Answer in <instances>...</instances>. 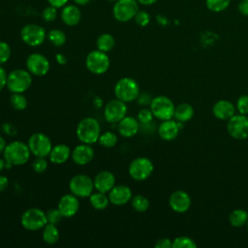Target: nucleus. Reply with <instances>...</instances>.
<instances>
[{
	"mask_svg": "<svg viewBox=\"0 0 248 248\" xmlns=\"http://www.w3.org/2000/svg\"><path fill=\"white\" fill-rule=\"evenodd\" d=\"M139 11L137 0H117L112 8L113 17L120 22H127L134 19Z\"/></svg>",
	"mask_w": 248,
	"mask_h": 248,
	"instance_id": "6e6552de",
	"label": "nucleus"
},
{
	"mask_svg": "<svg viewBox=\"0 0 248 248\" xmlns=\"http://www.w3.org/2000/svg\"><path fill=\"white\" fill-rule=\"evenodd\" d=\"M7 74L6 71L0 66V91L6 86L7 83Z\"/></svg>",
	"mask_w": 248,
	"mask_h": 248,
	"instance_id": "de8ad7c7",
	"label": "nucleus"
},
{
	"mask_svg": "<svg viewBox=\"0 0 248 248\" xmlns=\"http://www.w3.org/2000/svg\"><path fill=\"white\" fill-rule=\"evenodd\" d=\"M6 145H7V144H6L5 140L3 139V137L0 136V154H2V153L4 152V149H5Z\"/></svg>",
	"mask_w": 248,
	"mask_h": 248,
	"instance_id": "864d4df0",
	"label": "nucleus"
},
{
	"mask_svg": "<svg viewBox=\"0 0 248 248\" xmlns=\"http://www.w3.org/2000/svg\"><path fill=\"white\" fill-rule=\"evenodd\" d=\"M94 155H95V152L91 144L82 143V142L81 144L77 145L71 153V157L74 163L79 166H84L89 164L94 158Z\"/></svg>",
	"mask_w": 248,
	"mask_h": 248,
	"instance_id": "a211bd4d",
	"label": "nucleus"
},
{
	"mask_svg": "<svg viewBox=\"0 0 248 248\" xmlns=\"http://www.w3.org/2000/svg\"><path fill=\"white\" fill-rule=\"evenodd\" d=\"M119 134L124 138L134 137L140 130V122L133 116L123 117L117 124Z\"/></svg>",
	"mask_w": 248,
	"mask_h": 248,
	"instance_id": "4be33fe9",
	"label": "nucleus"
},
{
	"mask_svg": "<svg viewBox=\"0 0 248 248\" xmlns=\"http://www.w3.org/2000/svg\"><path fill=\"white\" fill-rule=\"evenodd\" d=\"M27 144L31 154L35 155L36 157L48 156L52 148V143L49 138L43 133H35L31 135Z\"/></svg>",
	"mask_w": 248,
	"mask_h": 248,
	"instance_id": "f8f14e48",
	"label": "nucleus"
},
{
	"mask_svg": "<svg viewBox=\"0 0 248 248\" xmlns=\"http://www.w3.org/2000/svg\"><path fill=\"white\" fill-rule=\"evenodd\" d=\"M91 0H74V2L77 4V5H79V6H84L86 4H88Z\"/></svg>",
	"mask_w": 248,
	"mask_h": 248,
	"instance_id": "5fc2aeb1",
	"label": "nucleus"
},
{
	"mask_svg": "<svg viewBox=\"0 0 248 248\" xmlns=\"http://www.w3.org/2000/svg\"><path fill=\"white\" fill-rule=\"evenodd\" d=\"M197 244L194 239L188 236H178L172 240V248H196Z\"/></svg>",
	"mask_w": 248,
	"mask_h": 248,
	"instance_id": "c9c22d12",
	"label": "nucleus"
},
{
	"mask_svg": "<svg viewBox=\"0 0 248 248\" xmlns=\"http://www.w3.org/2000/svg\"><path fill=\"white\" fill-rule=\"evenodd\" d=\"M42 236H43V240L49 244H55L58 240H59V231L56 227V225L51 224V223H47L44 228H43V232H42Z\"/></svg>",
	"mask_w": 248,
	"mask_h": 248,
	"instance_id": "bb28decb",
	"label": "nucleus"
},
{
	"mask_svg": "<svg viewBox=\"0 0 248 248\" xmlns=\"http://www.w3.org/2000/svg\"><path fill=\"white\" fill-rule=\"evenodd\" d=\"M46 37V30L38 24L29 23L24 25L20 30V38L24 44L30 46H41Z\"/></svg>",
	"mask_w": 248,
	"mask_h": 248,
	"instance_id": "9b49d317",
	"label": "nucleus"
},
{
	"mask_svg": "<svg viewBox=\"0 0 248 248\" xmlns=\"http://www.w3.org/2000/svg\"><path fill=\"white\" fill-rule=\"evenodd\" d=\"M108 2H116L117 0H108Z\"/></svg>",
	"mask_w": 248,
	"mask_h": 248,
	"instance_id": "4d7b16f0",
	"label": "nucleus"
},
{
	"mask_svg": "<svg viewBox=\"0 0 248 248\" xmlns=\"http://www.w3.org/2000/svg\"><path fill=\"white\" fill-rule=\"evenodd\" d=\"M46 219H47V223H51L54 225H57L61 219L63 218L62 214L60 213V211L58 210V208H51L48 211L46 212Z\"/></svg>",
	"mask_w": 248,
	"mask_h": 248,
	"instance_id": "79ce46f5",
	"label": "nucleus"
},
{
	"mask_svg": "<svg viewBox=\"0 0 248 248\" xmlns=\"http://www.w3.org/2000/svg\"><path fill=\"white\" fill-rule=\"evenodd\" d=\"M20 224L27 231H39L47 224L46 212L38 207L28 208L22 213Z\"/></svg>",
	"mask_w": 248,
	"mask_h": 248,
	"instance_id": "39448f33",
	"label": "nucleus"
},
{
	"mask_svg": "<svg viewBox=\"0 0 248 248\" xmlns=\"http://www.w3.org/2000/svg\"><path fill=\"white\" fill-rule=\"evenodd\" d=\"M236 108L240 114H248V95H242L237 99Z\"/></svg>",
	"mask_w": 248,
	"mask_h": 248,
	"instance_id": "37998d69",
	"label": "nucleus"
},
{
	"mask_svg": "<svg viewBox=\"0 0 248 248\" xmlns=\"http://www.w3.org/2000/svg\"><path fill=\"white\" fill-rule=\"evenodd\" d=\"M126 115H127L126 103L117 98L109 101L105 107L104 116L106 121L108 123H111V124L118 123Z\"/></svg>",
	"mask_w": 248,
	"mask_h": 248,
	"instance_id": "4468645a",
	"label": "nucleus"
},
{
	"mask_svg": "<svg viewBox=\"0 0 248 248\" xmlns=\"http://www.w3.org/2000/svg\"><path fill=\"white\" fill-rule=\"evenodd\" d=\"M248 212L244 209H234L230 213L229 222L232 227L239 228L247 224Z\"/></svg>",
	"mask_w": 248,
	"mask_h": 248,
	"instance_id": "c85d7f7f",
	"label": "nucleus"
},
{
	"mask_svg": "<svg viewBox=\"0 0 248 248\" xmlns=\"http://www.w3.org/2000/svg\"><path fill=\"white\" fill-rule=\"evenodd\" d=\"M132 199V190L126 185H114L108 192V200L114 205L126 204Z\"/></svg>",
	"mask_w": 248,
	"mask_h": 248,
	"instance_id": "aec40b11",
	"label": "nucleus"
},
{
	"mask_svg": "<svg viewBox=\"0 0 248 248\" xmlns=\"http://www.w3.org/2000/svg\"><path fill=\"white\" fill-rule=\"evenodd\" d=\"M247 229H248V221H247Z\"/></svg>",
	"mask_w": 248,
	"mask_h": 248,
	"instance_id": "13d9d810",
	"label": "nucleus"
},
{
	"mask_svg": "<svg viewBox=\"0 0 248 248\" xmlns=\"http://www.w3.org/2000/svg\"><path fill=\"white\" fill-rule=\"evenodd\" d=\"M114 94L117 99L125 103H130L138 99L140 95V87L134 78L124 77L115 83Z\"/></svg>",
	"mask_w": 248,
	"mask_h": 248,
	"instance_id": "7ed1b4c3",
	"label": "nucleus"
},
{
	"mask_svg": "<svg viewBox=\"0 0 248 248\" xmlns=\"http://www.w3.org/2000/svg\"><path fill=\"white\" fill-rule=\"evenodd\" d=\"M8 185H9V179L7 178V176L0 174V192H3L4 190H6Z\"/></svg>",
	"mask_w": 248,
	"mask_h": 248,
	"instance_id": "8fccbe9b",
	"label": "nucleus"
},
{
	"mask_svg": "<svg viewBox=\"0 0 248 248\" xmlns=\"http://www.w3.org/2000/svg\"><path fill=\"white\" fill-rule=\"evenodd\" d=\"M156 248H172V241L170 238L162 237L159 238L155 243Z\"/></svg>",
	"mask_w": 248,
	"mask_h": 248,
	"instance_id": "c03bdc74",
	"label": "nucleus"
},
{
	"mask_svg": "<svg viewBox=\"0 0 248 248\" xmlns=\"http://www.w3.org/2000/svg\"><path fill=\"white\" fill-rule=\"evenodd\" d=\"M42 17L45 21L46 22H51L54 21L57 17V8L48 5L47 7H46L42 13Z\"/></svg>",
	"mask_w": 248,
	"mask_h": 248,
	"instance_id": "4c0bfd02",
	"label": "nucleus"
},
{
	"mask_svg": "<svg viewBox=\"0 0 248 248\" xmlns=\"http://www.w3.org/2000/svg\"><path fill=\"white\" fill-rule=\"evenodd\" d=\"M94 188L102 193H108L115 185V176L109 170L99 171L93 179Z\"/></svg>",
	"mask_w": 248,
	"mask_h": 248,
	"instance_id": "6ab92c4d",
	"label": "nucleus"
},
{
	"mask_svg": "<svg viewBox=\"0 0 248 248\" xmlns=\"http://www.w3.org/2000/svg\"><path fill=\"white\" fill-rule=\"evenodd\" d=\"M11 106L16 110H23L27 107V99L22 93H13L10 97Z\"/></svg>",
	"mask_w": 248,
	"mask_h": 248,
	"instance_id": "72a5a7b5",
	"label": "nucleus"
},
{
	"mask_svg": "<svg viewBox=\"0 0 248 248\" xmlns=\"http://www.w3.org/2000/svg\"><path fill=\"white\" fill-rule=\"evenodd\" d=\"M31 155L28 144L15 140L6 145L3 156L6 161L11 166H21L27 163Z\"/></svg>",
	"mask_w": 248,
	"mask_h": 248,
	"instance_id": "f257e3e1",
	"label": "nucleus"
},
{
	"mask_svg": "<svg viewBox=\"0 0 248 248\" xmlns=\"http://www.w3.org/2000/svg\"><path fill=\"white\" fill-rule=\"evenodd\" d=\"M114 44H115L114 38L112 37V35H110L108 33L101 34L97 38V41H96L97 48L104 52H108V51L111 50L114 46Z\"/></svg>",
	"mask_w": 248,
	"mask_h": 248,
	"instance_id": "c756f323",
	"label": "nucleus"
},
{
	"mask_svg": "<svg viewBox=\"0 0 248 248\" xmlns=\"http://www.w3.org/2000/svg\"><path fill=\"white\" fill-rule=\"evenodd\" d=\"M46 37L54 46H61L66 43V35L60 29H51Z\"/></svg>",
	"mask_w": 248,
	"mask_h": 248,
	"instance_id": "2f4dec72",
	"label": "nucleus"
},
{
	"mask_svg": "<svg viewBox=\"0 0 248 248\" xmlns=\"http://www.w3.org/2000/svg\"><path fill=\"white\" fill-rule=\"evenodd\" d=\"M138 99H139V103L140 104V105H150V103H151V98H150V96L146 93V92H144V93H142V94H140L139 95V97H138Z\"/></svg>",
	"mask_w": 248,
	"mask_h": 248,
	"instance_id": "49530a36",
	"label": "nucleus"
},
{
	"mask_svg": "<svg viewBox=\"0 0 248 248\" xmlns=\"http://www.w3.org/2000/svg\"><path fill=\"white\" fill-rule=\"evenodd\" d=\"M212 112L217 119L229 120L234 115L235 108L233 104L228 100H219L214 104Z\"/></svg>",
	"mask_w": 248,
	"mask_h": 248,
	"instance_id": "412c9836",
	"label": "nucleus"
},
{
	"mask_svg": "<svg viewBox=\"0 0 248 248\" xmlns=\"http://www.w3.org/2000/svg\"><path fill=\"white\" fill-rule=\"evenodd\" d=\"M170 207L177 213L186 212L191 205V198L188 193L182 190H176L169 198Z\"/></svg>",
	"mask_w": 248,
	"mask_h": 248,
	"instance_id": "f3484780",
	"label": "nucleus"
},
{
	"mask_svg": "<svg viewBox=\"0 0 248 248\" xmlns=\"http://www.w3.org/2000/svg\"><path fill=\"white\" fill-rule=\"evenodd\" d=\"M69 0H47L48 4L59 9V8H63L64 6H66V4L68 3Z\"/></svg>",
	"mask_w": 248,
	"mask_h": 248,
	"instance_id": "09e8293b",
	"label": "nucleus"
},
{
	"mask_svg": "<svg viewBox=\"0 0 248 248\" xmlns=\"http://www.w3.org/2000/svg\"><path fill=\"white\" fill-rule=\"evenodd\" d=\"M179 129V123L176 121L171 119L163 120V122L158 127V134L162 140L170 141L178 136Z\"/></svg>",
	"mask_w": 248,
	"mask_h": 248,
	"instance_id": "5701e85b",
	"label": "nucleus"
},
{
	"mask_svg": "<svg viewBox=\"0 0 248 248\" xmlns=\"http://www.w3.org/2000/svg\"><path fill=\"white\" fill-rule=\"evenodd\" d=\"M109 58L107 52L98 48L90 51L85 58V66L89 72L95 75H102L109 68Z\"/></svg>",
	"mask_w": 248,
	"mask_h": 248,
	"instance_id": "423d86ee",
	"label": "nucleus"
},
{
	"mask_svg": "<svg viewBox=\"0 0 248 248\" xmlns=\"http://www.w3.org/2000/svg\"><path fill=\"white\" fill-rule=\"evenodd\" d=\"M26 68L30 74L37 77H43L46 75L49 70V62L45 55L34 52L27 57Z\"/></svg>",
	"mask_w": 248,
	"mask_h": 248,
	"instance_id": "2eb2a0df",
	"label": "nucleus"
},
{
	"mask_svg": "<svg viewBox=\"0 0 248 248\" xmlns=\"http://www.w3.org/2000/svg\"><path fill=\"white\" fill-rule=\"evenodd\" d=\"M46 157H36L32 163V169L37 173H43L47 169V162L45 159Z\"/></svg>",
	"mask_w": 248,
	"mask_h": 248,
	"instance_id": "58836bf2",
	"label": "nucleus"
},
{
	"mask_svg": "<svg viewBox=\"0 0 248 248\" xmlns=\"http://www.w3.org/2000/svg\"><path fill=\"white\" fill-rule=\"evenodd\" d=\"M32 84V77L28 70L16 69L7 76L6 86L12 93H23Z\"/></svg>",
	"mask_w": 248,
	"mask_h": 248,
	"instance_id": "20e7f679",
	"label": "nucleus"
},
{
	"mask_svg": "<svg viewBox=\"0 0 248 248\" xmlns=\"http://www.w3.org/2000/svg\"><path fill=\"white\" fill-rule=\"evenodd\" d=\"M57 208L63 217H73L79 209V202L78 197L72 193L62 196L58 202Z\"/></svg>",
	"mask_w": 248,
	"mask_h": 248,
	"instance_id": "dca6fc26",
	"label": "nucleus"
},
{
	"mask_svg": "<svg viewBox=\"0 0 248 248\" xmlns=\"http://www.w3.org/2000/svg\"><path fill=\"white\" fill-rule=\"evenodd\" d=\"M228 133L234 140H245L248 138V117L244 114H234L228 120Z\"/></svg>",
	"mask_w": 248,
	"mask_h": 248,
	"instance_id": "ddd939ff",
	"label": "nucleus"
},
{
	"mask_svg": "<svg viewBox=\"0 0 248 248\" xmlns=\"http://www.w3.org/2000/svg\"><path fill=\"white\" fill-rule=\"evenodd\" d=\"M71 153L72 151L68 145L59 143L52 146L48 154V158L52 164L61 165V164H64L69 159V157L71 156Z\"/></svg>",
	"mask_w": 248,
	"mask_h": 248,
	"instance_id": "b1692460",
	"label": "nucleus"
},
{
	"mask_svg": "<svg viewBox=\"0 0 248 248\" xmlns=\"http://www.w3.org/2000/svg\"><path fill=\"white\" fill-rule=\"evenodd\" d=\"M134 20L136 21V23L139 26L144 27V26L148 25V23L150 22V16H149V14L147 12L139 10L138 13L136 14L135 17H134Z\"/></svg>",
	"mask_w": 248,
	"mask_h": 248,
	"instance_id": "a19ab883",
	"label": "nucleus"
},
{
	"mask_svg": "<svg viewBox=\"0 0 248 248\" xmlns=\"http://www.w3.org/2000/svg\"><path fill=\"white\" fill-rule=\"evenodd\" d=\"M174 105L172 101L167 96H156L151 100L150 109L153 115L160 120L171 119L174 114Z\"/></svg>",
	"mask_w": 248,
	"mask_h": 248,
	"instance_id": "0eeeda50",
	"label": "nucleus"
},
{
	"mask_svg": "<svg viewBox=\"0 0 248 248\" xmlns=\"http://www.w3.org/2000/svg\"><path fill=\"white\" fill-rule=\"evenodd\" d=\"M132 207L138 212H145L149 208V201L142 195H136L131 199Z\"/></svg>",
	"mask_w": 248,
	"mask_h": 248,
	"instance_id": "7c9ffc66",
	"label": "nucleus"
},
{
	"mask_svg": "<svg viewBox=\"0 0 248 248\" xmlns=\"http://www.w3.org/2000/svg\"><path fill=\"white\" fill-rule=\"evenodd\" d=\"M194 115V108L190 104L182 103L179 104L174 108V114L173 117L176 119V121L183 123L189 121Z\"/></svg>",
	"mask_w": 248,
	"mask_h": 248,
	"instance_id": "a878e982",
	"label": "nucleus"
},
{
	"mask_svg": "<svg viewBox=\"0 0 248 248\" xmlns=\"http://www.w3.org/2000/svg\"><path fill=\"white\" fill-rule=\"evenodd\" d=\"M238 11L243 16H248V0H241L238 4Z\"/></svg>",
	"mask_w": 248,
	"mask_h": 248,
	"instance_id": "a18cd8bd",
	"label": "nucleus"
},
{
	"mask_svg": "<svg viewBox=\"0 0 248 248\" xmlns=\"http://www.w3.org/2000/svg\"><path fill=\"white\" fill-rule=\"evenodd\" d=\"M98 142L100 145H102L106 148H111L117 142V136L113 132L107 131L100 135Z\"/></svg>",
	"mask_w": 248,
	"mask_h": 248,
	"instance_id": "473e14b6",
	"label": "nucleus"
},
{
	"mask_svg": "<svg viewBox=\"0 0 248 248\" xmlns=\"http://www.w3.org/2000/svg\"><path fill=\"white\" fill-rule=\"evenodd\" d=\"M61 19L68 26H75L81 19V12L76 5H66L61 12Z\"/></svg>",
	"mask_w": 248,
	"mask_h": 248,
	"instance_id": "393cba45",
	"label": "nucleus"
},
{
	"mask_svg": "<svg viewBox=\"0 0 248 248\" xmlns=\"http://www.w3.org/2000/svg\"><path fill=\"white\" fill-rule=\"evenodd\" d=\"M55 59H56V61H57L59 64H61V65H64V64H66V62H67L66 56H65L64 54H62V53H56Z\"/></svg>",
	"mask_w": 248,
	"mask_h": 248,
	"instance_id": "3c124183",
	"label": "nucleus"
},
{
	"mask_svg": "<svg viewBox=\"0 0 248 248\" xmlns=\"http://www.w3.org/2000/svg\"><path fill=\"white\" fill-rule=\"evenodd\" d=\"M11 46L8 43L0 41V65L6 63L11 57Z\"/></svg>",
	"mask_w": 248,
	"mask_h": 248,
	"instance_id": "ea45409f",
	"label": "nucleus"
},
{
	"mask_svg": "<svg viewBox=\"0 0 248 248\" xmlns=\"http://www.w3.org/2000/svg\"><path fill=\"white\" fill-rule=\"evenodd\" d=\"M89 202L94 209L103 210L108 205L109 200L108 196H106L105 193L97 191L89 196Z\"/></svg>",
	"mask_w": 248,
	"mask_h": 248,
	"instance_id": "cd10ccee",
	"label": "nucleus"
},
{
	"mask_svg": "<svg viewBox=\"0 0 248 248\" xmlns=\"http://www.w3.org/2000/svg\"><path fill=\"white\" fill-rule=\"evenodd\" d=\"M101 135V127L97 119L93 117L82 118L77 126V137L82 143L93 144L98 141Z\"/></svg>",
	"mask_w": 248,
	"mask_h": 248,
	"instance_id": "f03ea898",
	"label": "nucleus"
},
{
	"mask_svg": "<svg viewBox=\"0 0 248 248\" xmlns=\"http://www.w3.org/2000/svg\"><path fill=\"white\" fill-rule=\"evenodd\" d=\"M153 117L154 115L150 108H141L137 115L138 121L140 122V124H142V125L149 124L152 121Z\"/></svg>",
	"mask_w": 248,
	"mask_h": 248,
	"instance_id": "e433bc0d",
	"label": "nucleus"
},
{
	"mask_svg": "<svg viewBox=\"0 0 248 248\" xmlns=\"http://www.w3.org/2000/svg\"><path fill=\"white\" fill-rule=\"evenodd\" d=\"M230 2L231 0H205V5L211 12L220 13L229 7Z\"/></svg>",
	"mask_w": 248,
	"mask_h": 248,
	"instance_id": "f704fd0d",
	"label": "nucleus"
},
{
	"mask_svg": "<svg viewBox=\"0 0 248 248\" xmlns=\"http://www.w3.org/2000/svg\"><path fill=\"white\" fill-rule=\"evenodd\" d=\"M69 189L78 198H89L93 193L94 183L90 176L86 174H77L69 182Z\"/></svg>",
	"mask_w": 248,
	"mask_h": 248,
	"instance_id": "9d476101",
	"label": "nucleus"
},
{
	"mask_svg": "<svg viewBox=\"0 0 248 248\" xmlns=\"http://www.w3.org/2000/svg\"><path fill=\"white\" fill-rule=\"evenodd\" d=\"M139 4L143 5V6H150L154 3H156L158 0H137Z\"/></svg>",
	"mask_w": 248,
	"mask_h": 248,
	"instance_id": "603ef678",
	"label": "nucleus"
},
{
	"mask_svg": "<svg viewBox=\"0 0 248 248\" xmlns=\"http://www.w3.org/2000/svg\"><path fill=\"white\" fill-rule=\"evenodd\" d=\"M6 161H5V159H2V158H0V172L5 169V167H6Z\"/></svg>",
	"mask_w": 248,
	"mask_h": 248,
	"instance_id": "6e6d98bb",
	"label": "nucleus"
},
{
	"mask_svg": "<svg viewBox=\"0 0 248 248\" xmlns=\"http://www.w3.org/2000/svg\"><path fill=\"white\" fill-rule=\"evenodd\" d=\"M154 170L153 163L146 157H138L129 165V174L136 181H143L147 179Z\"/></svg>",
	"mask_w": 248,
	"mask_h": 248,
	"instance_id": "1a4fd4ad",
	"label": "nucleus"
}]
</instances>
